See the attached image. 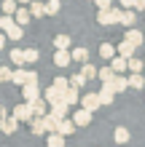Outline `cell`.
<instances>
[{
  "label": "cell",
  "instance_id": "6da1fadb",
  "mask_svg": "<svg viewBox=\"0 0 145 147\" xmlns=\"http://www.w3.org/2000/svg\"><path fill=\"white\" fill-rule=\"evenodd\" d=\"M124 19V8L121 5H113V8H102V11H97V24H102V27H113V24H121Z\"/></svg>",
  "mask_w": 145,
  "mask_h": 147
},
{
  "label": "cell",
  "instance_id": "7a4b0ae2",
  "mask_svg": "<svg viewBox=\"0 0 145 147\" xmlns=\"http://www.w3.org/2000/svg\"><path fill=\"white\" fill-rule=\"evenodd\" d=\"M11 115H14L16 120H32V118H35V112H32V107H30V102H22V105H16V107H11Z\"/></svg>",
  "mask_w": 145,
  "mask_h": 147
},
{
  "label": "cell",
  "instance_id": "3957f363",
  "mask_svg": "<svg viewBox=\"0 0 145 147\" xmlns=\"http://www.w3.org/2000/svg\"><path fill=\"white\" fill-rule=\"evenodd\" d=\"M81 105H83V110H89V112L99 110V107H102L99 94H97V91H91V94H86V96H81Z\"/></svg>",
  "mask_w": 145,
  "mask_h": 147
},
{
  "label": "cell",
  "instance_id": "277c9868",
  "mask_svg": "<svg viewBox=\"0 0 145 147\" xmlns=\"http://www.w3.org/2000/svg\"><path fill=\"white\" fill-rule=\"evenodd\" d=\"M105 88H110L113 94H121V91H126V88H129V78H124V75H116L110 83H105Z\"/></svg>",
  "mask_w": 145,
  "mask_h": 147
},
{
  "label": "cell",
  "instance_id": "5b68a950",
  "mask_svg": "<svg viewBox=\"0 0 145 147\" xmlns=\"http://www.w3.org/2000/svg\"><path fill=\"white\" fill-rule=\"evenodd\" d=\"M124 40L126 43H132V46H145V32H140L137 27H132V30H126V35H124Z\"/></svg>",
  "mask_w": 145,
  "mask_h": 147
},
{
  "label": "cell",
  "instance_id": "8992f818",
  "mask_svg": "<svg viewBox=\"0 0 145 147\" xmlns=\"http://www.w3.org/2000/svg\"><path fill=\"white\" fill-rule=\"evenodd\" d=\"M91 115H94V112H89V110H83V107H81V110H75V112H73V123L78 126V128H83V126H89V123H91Z\"/></svg>",
  "mask_w": 145,
  "mask_h": 147
},
{
  "label": "cell",
  "instance_id": "52a82bcc",
  "mask_svg": "<svg viewBox=\"0 0 145 147\" xmlns=\"http://www.w3.org/2000/svg\"><path fill=\"white\" fill-rule=\"evenodd\" d=\"M22 96H24V102H38L40 99V88H38V83H27L22 88Z\"/></svg>",
  "mask_w": 145,
  "mask_h": 147
},
{
  "label": "cell",
  "instance_id": "ba28073f",
  "mask_svg": "<svg viewBox=\"0 0 145 147\" xmlns=\"http://www.w3.org/2000/svg\"><path fill=\"white\" fill-rule=\"evenodd\" d=\"M70 54H73V62H78L81 67H83V64H89V48H83V46H75V48L70 51Z\"/></svg>",
  "mask_w": 145,
  "mask_h": 147
},
{
  "label": "cell",
  "instance_id": "9c48e42d",
  "mask_svg": "<svg viewBox=\"0 0 145 147\" xmlns=\"http://www.w3.org/2000/svg\"><path fill=\"white\" fill-rule=\"evenodd\" d=\"M67 112H70V105H67L65 99H59V102H54V105H51V115H57V118H67Z\"/></svg>",
  "mask_w": 145,
  "mask_h": 147
},
{
  "label": "cell",
  "instance_id": "30bf717a",
  "mask_svg": "<svg viewBox=\"0 0 145 147\" xmlns=\"http://www.w3.org/2000/svg\"><path fill=\"white\" fill-rule=\"evenodd\" d=\"M27 80H30V70H24V67H16V70H14V86H22V88H24V86H27Z\"/></svg>",
  "mask_w": 145,
  "mask_h": 147
},
{
  "label": "cell",
  "instance_id": "8fae6325",
  "mask_svg": "<svg viewBox=\"0 0 145 147\" xmlns=\"http://www.w3.org/2000/svg\"><path fill=\"white\" fill-rule=\"evenodd\" d=\"M51 88H54L59 96H65V94H67V88H73V86H70V78H54Z\"/></svg>",
  "mask_w": 145,
  "mask_h": 147
},
{
  "label": "cell",
  "instance_id": "7c38bea8",
  "mask_svg": "<svg viewBox=\"0 0 145 147\" xmlns=\"http://www.w3.org/2000/svg\"><path fill=\"white\" fill-rule=\"evenodd\" d=\"M118 56H124V59H132V56H137V46H132V43L121 40V43H118Z\"/></svg>",
  "mask_w": 145,
  "mask_h": 147
},
{
  "label": "cell",
  "instance_id": "4fadbf2b",
  "mask_svg": "<svg viewBox=\"0 0 145 147\" xmlns=\"http://www.w3.org/2000/svg\"><path fill=\"white\" fill-rule=\"evenodd\" d=\"M14 19H16V24H19V27H27V24H30V19H32V11H30V8H19V11H16L14 13Z\"/></svg>",
  "mask_w": 145,
  "mask_h": 147
},
{
  "label": "cell",
  "instance_id": "5bb4252c",
  "mask_svg": "<svg viewBox=\"0 0 145 147\" xmlns=\"http://www.w3.org/2000/svg\"><path fill=\"white\" fill-rule=\"evenodd\" d=\"M30 131H32V136L48 134V131H46V120H43V118H32V120H30Z\"/></svg>",
  "mask_w": 145,
  "mask_h": 147
},
{
  "label": "cell",
  "instance_id": "9a60e30c",
  "mask_svg": "<svg viewBox=\"0 0 145 147\" xmlns=\"http://www.w3.org/2000/svg\"><path fill=\"white\" fill-rule=\"evenodd\" d=\"M99 56H102V59H110V62H113V59L118 56V48L113 46V43H102V46H99Z\"/></svg>",
  "mask_w": 145,
  "mask_h": 147
},
{
  "label": "cell",
  "instance_id": "2e32d148",
  "mask_svg": "<svg viewBox=\"0 0 145 147\" xmlns=\"http://www.w3.org/2000/svg\"><path fill=\"white\" fill-rule=\"evenodd\" d=\"M70 62H73V54H70V51H54V64L57 67H67Z\"/></svg>",
  "mask_w": 145,
  "mask_h": 147
},
{
  "label": "cell",
  "instance_id": "e0dca14e",
  "mask_svg": "<svg viewBox=\"0 0 145 147\" xmlns=\"http://www.w3.org/2000/svg\"><path fill=\"white\" fill-rule=\"evenodd\" d=\"M16 128H19V120H16L14 115H8V120H3V123H0V131H3V134H8V136H11Z\"/></svg>",
  "mask_w": 145,
  "mask_h": 147
},
{
  "label": "cell",
  "instance_id": "ac0fdd59",
  "mask_svg": "<svg viewBox=\"0 0 145 147\" xmlns=\"http://www.w3.org/2000/svg\"><path fill=\"white\" fill-rule=\"evenodd\" d=\"M110 67L116 70V75H124L126 70H129V59H124V56H116L113 62H110Z\"/></svg>",
  "mask_w": 145,
  "mask_h": 147
},
{
  "label": "cell",
  "instance_id": "d6986e66",
  "mask_svg": "<svg viewBox=\"0 0 145 147\" xmlns=\"http://www.w3.org/2000/svg\"><path fill=\"white\" fill-rule=\"evenodd\" d=\"M70 46H73L70 35H57V38H54V48H57V51H70Z\"/></svg>",
  "mask_w": 145,
  "mask_h": 147
},
{
  "label": "cell",
  "instance_id": "ffe728a7",
  "mask_svg": "<svg viewBox=\"0 0 145 147\" xmlns=\"http://www.w3.org/2000/svg\"><path fill=\"white\" fill-rule=\"evenodd\" d=\"M30 11H32V19L48 16V13H46V3H40V0H32V3H30Z\"/></svg>",
  "mask_w": 145,
  "mask_h": 147
},
{
  "label": "cell",
  "instance_id": "44dd1931",
  "mask_svg": "<svg viewBox=\"0 0 145 147\" xmlns=\"http://www.w3.org/2000/svg\"><path fill=\"white\" fill-rule=\"evenodd\" d=\"M113 139H116L118 144H126V142L132 139V134H129V128H124V126H118L116 131H113Z\"/></svg>",
  "mask_w": 145,
  "mask_h": 147
},
{
  "label": "cell",
  "instance_id": "7402d4cb",
  "mask_svg": "<svg viewBox=\"0 0 145 147\" xmlns=\"http://www.w3.org/2000/svg\"><path fill=\"white\" fill-rule=\"evenodd\" d=\"M57 134H62V136L75 134V123H73V118H65L62 123H59V131H57Z\"/></svg>",
  "mask_w": 145,
  "mask_h": 147
},
{
  "label": "cell",
  "instance_id": "603a6c76",
  "mask_svg": "<svg viewBox=\"0 0 145 147\" xmlns=\"http://www.w3.org/2000/svg\"><path fill=\"white\" fill-rule=\"evenodd\" d=\"M134 24H137V11H124V19H121V27L132 30Z\"/></svg>",
  "mask_w": 145,
  "mask_h": 147
},
{
  "label": "cell",
  "instance_id": "cb8c5ba5",
  "mask_svg": "<svg viewBox=\"0 0 145 147\" xmlns=\"http://www.w3.org/2000/svg\"><path fill=\"white\" fill-rule=\"evenodd\" d=\"M0 8H3V16H14L16 11H19V3H16V0H3Z\"/></svg>",
  "mask_w": 145,
  "mask_h": 147
},
{
  "label": "cell",
  "instance_id": "d4e9b609",
  "mask_svg": "<svg viewBox=\"0 0 145 147\" xmlns=\"http://www.w3.org/2000/svg\"><path fill=\"white\" fill-rule=\"evenodd\" d=\"M113 78H116V70H113V67H99V80H102V86H105V83H110V80H113Z\"/></svg>",
  "mask_w": 145,
  "mask_h": 147
},
{
  "label": "cell",
  "instance_id": "484cf974",
  "mask_svg": "<svg viewBox=\"0 0 145 147\" xmlns=\"http://www.w3.org/2000/svg\"><path fill=\"white\" fill-rule=\"evenodd\" d=\"M11 62H14L16 67H24V64H27V59H24V51H22V48H11Z\"/></svg>",
  "mask_w": 145,
  "mask_h": 147
},
{
  "label": "cell",
  "instance_id": "4316f807",
  "mask_svg": "<svg viewBox=\"0 0 145 147\" xmlns=\"http://www.w3.org/2000/svg\"><path fill=\"white\" fill-rule=\"evenodd\" d=\"M81 75L86 78V80H94V78H99V70H97L94 64H83L81 67Z\"/></svg>",
  "mask_w": 145,
  "mask_h": 147
},
{
  "label": "cell",
  "instance_id": "83f0119b",
  "mask_svg": "<svg viewBox=\"0 0 145 147\" xmlns=\"http://www.w3.org/2000/svg\"><path fill=\"white\" fill-rule=\"evenodd\" d=\"M97 94H99V102H102V107H105V105H113V96H116V94L110 91V88H105V86H102V88H99Z\"/></svg>",
  "mask_w": 145,
  "mask_h": 147
},
{
  "label": "cell",
  "instance_id": "f1b7e54d",
  "mask_svg": "<svg viewBox=\"0 0 145 147\" xmlns=\"http://www.w3.org/2000/svg\"><path fill=\"white\" fill-rule=\"evenodd\" d=\"M62 99L73 107V105H78V102H81V94H78V88H67V94H65Z\"/></svg>",
  "mask_w": 145,
  "mask_h": 147
},
{
  "label": "cell",
  "instance_id": "f546056e",
  "mask_svg": "<svg viewBox=\"0 0 145 147\" xmlns=\"http://www.w3.org/2000/svg\"><path fill=\"white\" fill-rule=\"evenodd\" d=\"M142 67H145V59H137V56L129 59V72H132V75H140Z\"/></svg>",
  "mask_w": 145,
  "mask_h": 147
},
{
  "label": "cell",
  "instance_id": "4dcf8cb0",
  "mask_svg": "<svg viewBox=\"0 0 145 147\" xmlns=\"http://www.w3.org/2000/svg\"><path fill=\"white\" fill-rule=\"evenodd\" d=\"M46 144L48 147H65V136L62 134H48L46 136Z\"/></svg>",
  "mask_w": 145,
  "mask_h": 147
},
{
  "label": "cell",
  "instance_id": "1f68e13d",
  "mask_svg": "<svg viewBox=\"0 0 145 147\" xmlns=\"http://www.w3.org/2000/svg\"><path fill=\"white\" fill-rule=\"evenodd\" d=\"M59 8H62V0H48V3H46V13L48 16H57Z\"/></svg>",
  "mask_w": 145,
  "mask_h": 147
},
{
  "label": "cell",
  "instance_id": "d6a6232c",
  "mask_svg": "<svg viewBox=\"0 0 145 147\" xmlns=\"http://www.w3.org/2000/svg\"><path fill=\"white\" fill-rule=\"evenodd\" d=\"M24 59H27V64H35L40 59V51L38 48H27V51H24Z\"/></svg>",
  "mask_w": 145,
  "mask_h": 147
},
{
  "label": "cell",
  "instance_id": "836d02e7",
  "mask_svg": "<svg viewBox=\"0 0 145 147\" xmlns=\"http://www.w3.org/2000/svg\"><path fill=\"white\" fill-rule=\"evenodd\" d=\"M129 88H145V78L142 75H129Z\"/></svg>",
  "mask_w": 145,
  "mask_h": 147
},
{
  "label": "cell",
  "instance_id": "e575fe53",
  "mask_svg": "<svg viewBox=\"0 0 145 147\" xmlns=\"http://www.w3.org/2000/svg\"><path fill=\"white\" fill-rule=\"evenodd\" d=\"M43 99L48 102V105H54V102H59L62 96H59V94H57V91H54V88H51V86H48V88L43 91Z\"/></svg>",
  "mask_w": 145,
  "mask_h": 147
},
{
  "label": "cell",
  "instance_id": "d590c367",
  "mask_svg": "<svg viewBox=\"0 0 145 147\" xmlns=\"http://www.w3.org/2000/svg\"><path fill=\"white\" fill-rule=\"evenodd\" d=\"M70 86H73V88H83V86H86V78H83L81 72H75V75L70 78Z\"/></svg>",
  "mask_w": 145,
  "mask_h": 147
},
{
  "label": "cell",
  "instance_id": "8d00e7d4",
  "mask_svg": "<svg viewBox=\"0 0 145 147\" xmlns=\"http://www.w3.org/2000/svg\"><path fill=\"white\" fill-rule=\"evenodd\" d=\"M8 80H14V70L11 67H0V83H8Z\"/></svg>",
  "mask_w": 145,
  "mask_h": 147
},
{
  "label": "cell",
  "instance_id": "74e56055",
  "mask_svg": "<svg viewBox=\"0 0 145 147\" xmlns=\"http://www.w3.org/2000/svg\"><path fill=\"white\" fill-rule=\"evenodd\" d=\"M118 5H121L124 11H134V5H137V0H118Z\"/></svg>",
  "mask_w": 145,
  "mask_h": 147
},
{
  "label": "cell",
  "instance_id": "f35d334b",
  "mask_svg": "<svg viewBox=\"0 0 145 147\" xmlns=\"http://www.w3.org/2000/svg\"><path fill=\"white\" fill-rule=\"evenodd\" d=\"M113 3H116V0H97L99 11H102V8H113Z\"/></svg>",
  "mask_w": 145,
  "mask_h": 147
},
{
  "label": "cell",
  "instance_id": "ab89813d",
  "mask_svg": "<svg viewBox=\"0 0 145 147\" xmlns=\"http://www.w3.org/2000/svg\"><path fill=\"white\" fill-rule=\"evenodd\" d=\"M8 43H11V40H8V35H5V32H0V51H3Z\"/></svg>",
  "mask_w": 145,
  "mask_h": 147
},
{
  "label": "cell",
  "instance_id": "60d3db41",
  "mask_svg": "<svg viewBox=\"0 0 145 147\" xmlns=\"http://www.w3.org/2000/svg\"><path fill=\"white\" fill-rule=\"evenodd\" d=\"M3 120H8V110L0 105V123H3Z\"/></svg>",
  "mask_w": 145,
  "mask_h": 147
},
{
  "label": "cell",
  "instance_id": "b9f144b4",
  "mask_svg": "<svg viewBox=\"0 0 145 147\" xmlns=\"http://www.w3.org/2000/svg\"><path fill=\"white\" fill-rule=\"evenodd\" d=\"M134 11H140V13L145 11V0H137V5H134Z\"/></svg>",
  "mask_w": 145,
  "mask_h": 147
},
{
  "label": "cell",
  "instance_id": "7bdbcfd3",
  "mask_svg": "<svg viewBox=\"0 0 145 147\" xmlns=\"http://www.w3.org/2000/svg\"><path fill=\"white\" fill-rule=\"evenodd\" d=\"M16 3H32V0H16Z\"/></svg>",
  "mask_w": 145,
  "mask_h": 147
},
{
  "label": "cell",
  "instance_id": "ee69618b",
  "mask_svg": "<svg viewBox=\"0 0 145 147\" xmlns=\"http://www.w3.org/2000/svg\"><path fill=\"white\" fill-rule=\"evenodd\" d=\"M91 3H97V0H91Z\"/></svg>",
  "mask_w": 145,
  "mask_h": 147
},
{
  "label": "cell",
  "instance_id": "f6af8a7d",
  "mask_svg": "<svg viewBox=\"0 0 145 147\" xmlns=\"http://www.w3.org/2000/svg\"><path fill=\"white\" fill-rule=\"evenodd\" d=\"M0 32H3V27H0Z\"/></svg>",
  "mask_w": 145,
  "mask_h": 147
}]
</instances>
